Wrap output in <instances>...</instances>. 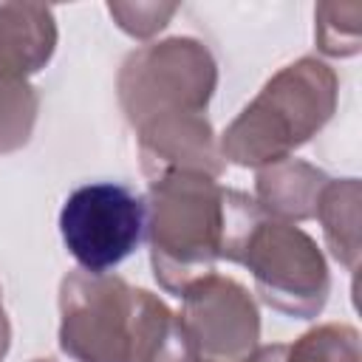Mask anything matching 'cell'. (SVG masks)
<instances>
[{
	"label": "cell",
	"instance_id": "6da1fadb",
	"mask_svg": "<svg viewBox=\"0 0 362 362\" xmlns=\"http://www.w3.org/2000/svg\"><path fill=\"white\" fill-rule=\"evenodd\" d=\"M221 257L246 266L257 297L286 317L311 320L328 303L331 274L314 238L240 189H223Z\"/></svg>",
	"mask_w": 362,
	"mask_h": 362
},
{
	"label": "cell",
	"instance_id": "7a4b0ae2",
	"mask_svg": "<svg viewBox=\"0 0 362 362\" xmlns=\"http://www.w3.org/2000/svg\"><path fill=\"white\" fill-rule=\"evenodd\" d=\"M339 79L317 57L280 68L221 136V156L238 167H269L291 158L337 110Z\"/></svg>",
	"mask_w": 362,
	"mask_h": 362
},
{
	"label": "cell",
	"instance_id": "3957f363",
	"mask_svg": "<svg viewBox=\"0 0 362 362\" xmlns=\"http://www.w3.org/2000/svg\"><path fill=\"white\" fill-rule=\"evenodd\" d=\"M144 235L158 286L181 297L195 280L215 274L223 235V187L195 173L153 181L144 198Z\"/></svg>",
	"mask_w": 362,
	"mask_h": 362
},
{
	"label": "cell",
	"instance_id": "277c9868",
	"mask_svg": "<svg viewBox=\"0 0 362 362\" xmlns=\"http://www.w3.org/2000/svg\"><path fill=\"white\" fill-rule=\"evenodd\" d=\"M215 85V57L192 37H170L136 48L116 79L119 105L133 127L161 116L204 113Z\"/></svg>",
	"mask_w": 362,
	"mask_h": 362
},
{
	"label": "cell",
	"instance_id": "5b68a950",
	"mask_svg": "<svg viewBox=\"0 0 362 362\" xmlns=\"http://www.w3.org/2000/svg\"><path fill=\"white\" fill-rule=\"evenodd\" d=\"M136 288L116 274L68 272L59 283V348L74 362H127Z\"/></svg>",
	"mask_w": 362,
	"mask_h": 362
},
{
	"label": "cell",
	"instance_id": "8992f818",
	"mask_svg": "<svg viewBox=\"0 0 362 362\" xmlns=\"http://www.w3.org/2000/svg\"><path fill=\"white\" fill-rule=\"evenodd\" d=\"M59 232L82 272L107 274L144 235V198L113 181L85 184L65 198Z\"/></svg>",
	"mask_w": 362,
	"mask_h": 362
},
{
	"label": "cell",
	"instance_id": "52a82bcc",
	"mask_svg": "<svg viewBox=\"0 0 362 362\" xmlns=\"http://www.w3.org/2000/svg\"><path fill=\"white\" fill-rule=\"evenodd\" d=\"M181 322L198 362H243L260 339V314L252 294L232 277L206 274L181 294Z\"/></svg>",
	"mask_w": 362,
	"mask_h": 362
},
{
	"label": "cell",
	"instance_id": "ba28073f",
	"mask_svg": "<svg viewBox=\"0 0 362 362\" xmlns=\"http://www.w3.org/2000/svg\"><path fill=\"white\" fill-rule=\"evenodd\" d=\"M141 173L153 181L195 173L215 178L223 173V156L215 141V130L204 113H175L150 119L136 127Z\"/></svg>",
	"mask_w": 362,
	"mask_h": 362
},
{
	"label": "cell",
	"instance_id": "9c48e42d",
	"mask_svg": "<svg viewBox=\"0 0 362 362\" xmlns=\"http://www.w3.org/2000/svg\"><path fill=\"white\" fill-rule=\"evenodd\" d=\"M57 48L54 8L45 3H0V71L17 79L40 74Z\"/></svg>",
	"mask_w": 362,
	"mask_h": 362
},
{
	"label": "cell",
	"instance_id": "30bf717a",
	"mask_svg": "<svg viewBox=\"0 0 362 362\" xmlns=\"http://www.w3.org/2000/svg\"><path fill=\"white\" fill-rule=\"evenodd\" d=\"M331 178L300 158H283L277 164L260 167L255 178V201L263 206L266 215L294 223L308 221L317 212V201L322 187Z\"/></svg>",
	"mask_w": 362,
	"mask_h": 362
},
{
	"label": "cell",
	"instance_id": "8fae6325",
	"mask_svg": "<svg viewBox=\"0 0 362 362\" xmlns=\"http://www.w3.org/2000/svg\"><path fill=\"white\" fill-rule=\"evenodd\" d=\"M127 362H198V351L178 314L147 288H136L133 339Z\"/></svg>",
	"mask_w": 362,
	"mask_h": 362
},
{
	"label": "cell",
	"instance_id": "7c38bea8",
	"mask_svg": "<svg viewBox=\"0 0 362 362\" xmlns=\"http://www.w3.org/2000/svg\"><path fill=\"white\" fill-rule=\"evenodd\" d=\"M359 201H362L359 178H339L322 187L317 212H314V218H320L322 223V235L331 255L348 272L359 269V252H362L359 249Z\"/></svg>",
	"mask_w": 362,
	"mask_h": 362
},
{
	"label": "cell",
	"instance_id": "4fadbf2b",
	"mask_svg": "<svg viewBox=\"0 0 362 362\" xmlns=\"http://www.w3.org/2000/svg\"><path fill=\"white\" fill-rule=\"evenodd\" d=\"M40 96L28 79L0 71V153H14L31 141Z\"/></svg>",
	"mask_w": 362,
	"mask_h": 362
},
{
	"label": "cell",
	"instance_id": "5bb4252c",
	"mask_svg": "<svg viewBox=\"0 0 362 362\" xmlns=\"http://www.w3.org/2000/svg\"><path fill=\"white\" fill-rule=\"evenodd\" d=\"M286 362H362L359 331L345 322H325L286 345Z\"/></svg>",
	"mask_w": 362,
	"mask_h": 362
},
{
	"label": "cell",
	"instance_id": "9a60e30c",
	"mask_svg": "<svg viewBox=\"0 0 362 362\" xmlns=\"http://www.w3.org/2000/svg\"><path fill=\"white\" fill-rule=\"evenodd\" d=\"M362 31V6L359 3H320L314 11V40L317 48L328 57H354L359 54Z\"/></svg>",
	"mask_w": 362,
	"mask_h": 362
},
{
	"label": "cell",
	"instance_id": "2e32d148",
	"mask_svg": "<svg viewBox=\"0 0 362 362\" xmlns=\"http://www.w3.org/2000/svg\"><path fill=\"white\" fill-rule=\"evenodd\" d=\"M178 11V3H158V0H136V3H127V0H113L107 3V14L116 20V25L136 37V40H150L153 34H158L170 17Z\"/></svg>",
	"mask_w": 362,
	"mask_h": 362
},
{
	"label": "cell",
	"instance_id": "e0dca14e",
	"mask_svg": "<svg viewBox=\"0 0 362 362\" xmlns=\"http://www.w3.org/2000/svg\"><path fill=\"white\" fill-rule=\"evenodd\" d=\"M243 362H286V345H263V348H255L249 359Z\"/></svg>",
	"mask_w": 362,
	"mask_h": 362
},
{
	"label": "cell",
	"instance_id": "ac0fdd59",
	"mask_svg": "<svg viewBox=\"0 0 362 362\" xmlns=\"http://www.w3.org/2000/svg\"><path fill=\"white\" fill-rule=\"evenodd\" d=\"M8 345H11V322H8V314H6L3 300H0V362L8 354Z\"/></svg>",
	"mask_w": 362,
	"mask_h": 362
},
{
	"label": "cell",
	"instance_id": "d6986e66",
	"mask_svg": "<svg viewBox=\"0 0 362 362\" xmlns=\"http://www.w3.org/2000/svg\"><path fill=\"white\" fill-rule=\"evenodd\" d=\"M34 362H54V359H34Z\"/></svg>",
	"mask_w": 362,
	"mask_h": 362
}]
</instances>
